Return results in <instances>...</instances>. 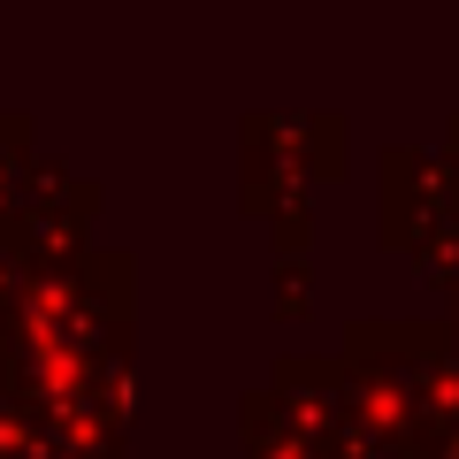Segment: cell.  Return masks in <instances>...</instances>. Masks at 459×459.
Listing matches in <instances>:
<instances>
[{
	"instance_id": "6da1fadb",
	"label": "cell",
	"mask_w": 459,
	"mask_h": 459,
	"mask_svg": "<svg viewBox=\"0 0 459 459\" xmlns=\"http://www.w3.org/2000/svg\"><path fill=\"white\" fill-rule=\"evenodd\" d=\"M452 459H459V444H452Z\"/></svg>"
}]
</instances>
